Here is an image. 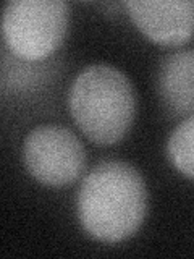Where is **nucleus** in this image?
Segmentation results:
<instances>
[{"label":"nucleus","mask_w":194,"mask_h":259,"mask_svg":"<svg viewBox=\"0 0 194 259\" xmlns=\"http://www.w3.org/2000/svg\"><path fill=\"white\" fill-rule=\"evenodd\" d=\"M76 206L79 224L92 238L123 241L144 222L148 210L144 178L126 162H101L84 177Z\"/></svg>","instance_id":"1"},{"label":"nucleus","mask_w":194,"mask_h":259,"mask_svg":"<svg viewBox=\"0 0 194 259\" xmlns=\"http://www.w3.org/2000/svg\"><path fill=\"white\" fill-rule=\"evenodd\" d=\"M167 154L178 172L194 180V115L176 125L168 138Z\"/></svg>","instance_id":"7"},{"label":"nucleus","mask_w":194,"mask_h":259,"mask_svg":"<svg viewBox=\"0 0 194 259\" xmlns=\"http://www.w3.org/2000/svg\"><path fill=\"white\" fill-rule=\"evenodd\" d=\"M157 91L172 115H194V49H180L162 59Z\"/></svg>","instance_id":"6"},{"label":"nucleus","mask_w":194,"mask_h":259,"mask_svg":"<svg viewBox=\"0 0 194 259\" xmlns=\"http://www.w3.org/2000/svg\"><path fill=\"white\" fill-rule=\"evenodd\" d=\"M23 160L39 183L60 188L76 182L83 174L86 151L71 130L62 125H40L24 138Z\"/></svg>","instance_id":"4"},{"label":"nucleus","mask_w":194,"mask_h":259,"mask_svg":"<svg viewBox=\"0 0 194 259\" xmlns=\"http://www.w3.org/2000/svg\"><path fill=\"white\" fill-rule=\"evenodd\" d=\"M129 18L162 46H181L194 34V0H126Z\"/></svg>","instance_id":"5"},{"label":"nucleus","mask_w":194,"mask_h":259,"mask_svg":"<svg viewBox=\"0 0 194 259\" xmlns=\"http://www.w3.org/2000/svg\"><path fill=\"white\" fill-rule=\"evenodd\" d=\"M68 20L63 0H10L2 18L5 44L21 60H44L63 42Z\"/></svg>","instance_id":"3"},{"label":"nucleus","mask_w":194,"mask_h":259,"mask_svg":"<svg viewBox=\"0 0 194 259\" xmlns=\"http://www.w3.org/2000/svg\"><path fill=\"white\" fill-rule=\"evenodd\" d=\"M68 104L78 128L99 146L120 143L136 115L131 81L107 63L89 65L79 73L70 88Z\"/></svg>","instance_id":"2"}]
</instances>
